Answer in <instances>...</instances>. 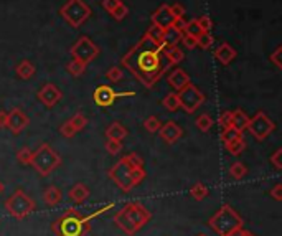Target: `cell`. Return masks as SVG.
I'll use <instances>...</instances> for the list:
<instances>
[{
	"instance_id": "1",
	"label": "cell",
	"mask_w": 282,
	"mask_h": 236,
	"mask_svg": "<svg viewBox=\"0 0 282 236\" xmlns=\"http://www.w3.org/2000/svg\"><path fill=\"white\" fill-rule=\"evenodd\" d=\"M122 64L146 88H154L168 66H172L163 55V48L155 47L147 37H142L139 43L122 56Z\"/></svg>"
},
{
	"instance_id": "2",
	"label": "cell",
	"mask_w": 282,
	"mask_h": 236,
	"mask_svg": "<svg viewBox=\"0 0 282 236\" xmlns=\"http://www.w3.org/2000/svg\"><path fill=\"white\" fill-rule=\"evenodd\" d=\"M152 218V213L140 203H127L114 215V223L129 236H134Z\"/></svg>"
},
{
	"instance_id": "3",
	"label": "cell",
	"mask_w": 282,
	"mask_h": 236,
	"mask_svg": "<svg viewBox=\"0 0 282 236\" xmlns=\"http://www.w3.org/2000/svg\"><path fill=\"white\" fill-rule=\"evenodd\" d=\"M109 177L122 192L129 193L130 190H134L137 185H140V182L146 179V170H144V167L132 165L126 157H122V159L109 170Z\"/></svg>"
},
{
	"instance_id": "4",
	"label": "cell",
	"mask_w": 282,
	"mask_h": 236,
	"mask_svg": "<svg viewBox=\"0 0 282 236\" xmlns=\"http://www.w3.org/2000/svg\"><path fill=\"white\" fill-rule=\"evenodd\" d=\"M51 228L58 236H84L89 231V225L84 223V216L76 208L66 210Z\"/></svg>"
},
{
	"instance_id": "5",
	"label": "cell",
	"mask_w": 282,
	"mask_h": 236,
	"mask_svg": "<svg viewBox=\"0 0 282 236\" xmlns=\"http://www.w3.org/2000/svg\"><path fill=\"white\" fill-rule=\"evenodd\" d=\"M208 226L218 236H228L229 233L242 228V218L238 215V212H234L233 207L223 205L220 207L218 212L208 220Z\"/></svg>"
},
{
	"instance_id": "6",
	"label": "cell",
	"mask_w": 282,
	"mask_h": 236,
	"mask_svg": "<svg viewBox=\"0 0 282 236\" xmlns=\"http://www.w3.org/2000/svg\"><path fill=\"white\" fill-rule=\"evenodd\" d=\"M31 167H33L42 177H48L51 172L61 165V157L58 152L51 149L50 144H42L38 147L33 155H31Z\"/></svg>"
},
{
	"instance_id": "7",
	"label": "cell",
	"mask_w": 282,
	"mask_h": 236,
	"mask_svg": "<svg viewBox=\"0 0 282 236\" xmlns=\"http://www.w3.org/2000/svg\"><path fill=\"white\" fill-rule=\"evenodd\" d=\"M60 14L73 28H80L91 17V7L84 0H68L60 9Z\"/></svg>"
},
{
	"instance_id": "8",
	"label": "cell",
	"mask_w": 282,
	"mask_h": 236,
	"mask_svg": "<svg viewBox=\"0 0 282 236\" xmlns=\"http://www.w3.org/2000/svg\"><path fill=\"white\" fill-rule=\"evenodd\" d=\"M5 210H7L9 215L14 216V218L23 220L35 210V201L31 200L22 188H18L9 196L7 201H5Z\"/></svg>"
},
{
	"instance_id": "9",
	"label": "cell",
	"mask_w": 282,
	"mask_h": 236,
	"mask_svg": "<svg viewBox=\"0 0 282 236\" xmlns=\"http://www.w3.org/2000/svg\"><path fill=\"white\" fill-rule=\"evenodd\" d=\"M177 96H179L180 109L185 111L187 114L196 113V111L201 108V104L205 103V94L201 93L200 88H196L192 83L183 89L177 91Z\"/></svg>"
},
{
	"instance_id": "10",
	"label": "cell",
	"mask_w": 282,
	"mask_h": 236,
	"mask_svg": "<svg viewBox=\"0 0 282 236\" xmlns=\"http://www.w3.org/2000/svg\"><path fill=\"white\" fill-rule=\"evenodd\" d=\"M246 129L256 141H264L275 130V124L272 119H269V116L264 111H259V113H256V116L249 117Z\"/></svg>"
},
{
	"instance_id": "11",
	"label": "cell",
	"mask_w": 282,
	"mask_h": 236,
	"mask_svg": "<svg viewBox=\"0 0 282 236\" xmlns=\"http://www.w3.org/2000/svg\"><path fill=\"white\" fill-rule=\"evenodd\" d=\"M97 55H99V48L89 37H80L78 42L71 47V56L78 61H83L84 64L94 61Z\"/></svg>"
},
{
	"instance_id": "12",
	"label": "cell",
	"mask_w": 282,
	"mask_h": 236,
	"mask_svg": "<svg viewBox=\"0 0 282 236\" xmlns=\"http://www.w3.org/2000/svg\"><path fill=\"white\" fill-rule=\"evenodd\" d=\"M124 96H134L132 91H126V93H116V91L108 86V84H101V86H97L96 91H94V101L97 106L101 108H109L113 106L114 101L117 99V97H124Z\"/></svg>"
},
{
	"instance_id": "13",
	"label": "cell",
	"mask_w": 282,
	"mask_h": 236,
	"mask_svg": "<svg viewBox=\"0 0 282 236\" xmlns=\"http://www.w3.org/2000/svg\"><path fill=\"white\" fill-rule=\"evenodd\" d=\"M63 97V93L60 88H56L55 84H45V86L38 91V101H40L42 104H45L47 108H53L56 106L58 103L61 101Z\"/></svg>"
},
{
	"instance_id": "14",
	"label": "cell",
	"mask_w": 282,
	"mask_h": 236,
	"mask_svg": "<svg viewBox=\"0 0 282 236\" xmlns=\"http://www.w3.org/2000/svg\"><path fill=\"white\" fill-rule=\"evenodd\" d=\"M30 124V119H28V116L23 113L22 109H12L10 113H9V121H7V129L12 130V134H20L22 130L27 127Z\"/></svg>"
},
{
	"instance_id": "15",
	"label": "cell",
	"mask_w": 282,
	"mask_h": 236,
	"mask_svg": "<svg viewBox=\"0 0 282 236\" xmlns=\"http://www.w3.org/2000/svg\"><path fill=\"white\" fill-rule=\"evenodd\" d=\"M159 134H160V137H162V141H163V142H167L168 146H172V144H175L177 141H180V139H182V136H183V129H182L177 122L168 121V122L163 124V126H160Z\"/></svg>"
},
{
	"instance_id": "16",
	"label": "cell",
	"mask_w": 282,
	"mask_h": 236,
	"mask_svg": "<svg viewBox=\"0 0 282 236\" xmlns=\"http://www.w3.org/2000/svg\"><path fill=\"white\" fill-rule=\"evenodd\" d=\"M173 20H175V17L172 14V10H170V5H167V4L160 5V7L152 14V23L159 25V27H162L163 30L172 27Z\"/></svg>"
},
{
	"instance_id": "17",
	"label": "cell",
	"mask_w": 282,
	"mask_h": 236,
	"mask_svg": "<svg viewBox=\"0 0 282 236\" xmlns=\"http://www.w3.org/2000/svg\"><path fill=\"white\" fill-rule=\"evenodd\" d=\"M167 81H168V84L175 91H180V89H183L185 86H188L190 83H192V81H190V76L183 70H180V68L173 70L172 73L167 76Z\"/></svg>"
},
{
	"instance_id": "18",
	"label": "cell",
	"mask_w": 282,
	"mask_h": 236,
	"mask_svg": "<svg viewBox=\"0 0 282 236\" xmlns=\"http://www.w3.org/2000/svg\"><path fill=\"white\" fill-rule=\"evenodd\" d=\"M236 55H238V53H236V50H234L229 43H226V42L221 43L220 47H218V50L215 51V58H216V60H218L221 64H225V66H228V64L234 60Z\"/></svg>"
},
{
	"instance_id": "19",
	"label": "cell",
	"mask_w": 282,
	"mask_h": 236,
	"mask_svg": "<svg viewBox=\"0 0 282 236\" xmlns=\"http://www.w3.org/2000/svg\"><path fill=\"white\" fill-rule=\"evenodd\" d=\"M89 188L84 185V183H76V185L73 187L68 192V198L76 203V205H80V203H84L88 198H89Z\"/></svg>"
},
{
	"instance_id": "20",
	"label": "cell",
	"mask_w": 282,
	"mask_h": 236,
	"mask_svg": "<svg viewBox=\"0 0 282 236\" xmlns=\"http://www.w3.org/2000/svg\"><path fill=\"white\" fill-rule=\"evenodd\" d=\"M63 198V193H61V190L55 187V185H50L47 190L43 192V201L47 203L48 207H56L58 203L61 201Z\"/></svg>"
},
{
	"instance_id": "21",
	"label": "cell",
	"mask_w": 282,
	"mask_h": 236,
	"mask_svg": "<svg viewBox=\"0 0 282 236\" xmlns=\"http://www.w3.org/2000/svg\"><path fill=\"white\" fill-rule=\"evenodd\" d=\"M248 122H249V116L242 109L231 111V126L234 129H238V130H241V132H244L246 127H248Z\"/></svg>"
},
{
	"instance_id": "22",
	"label": "cell",
	"mask_w": 282,
	"mask_h": 236,
	"mask_svg": "<svg viewBox=\"0 0 282 236\" xmlns=\"http://www.w3.org/2000/svg\"><path fill=\"white\" fill-rule=\"evenodd\" d=\"M146 37H147L149 40L155 45V47H160V48L165 47V43H163V28L159 27V25L150 23V27L147 28Z\"/></svg>"
},
{
	"instance_id": "23",
	"label": "cell",
	"mask_w": 282,
	"mask_h": 236,
	"mask_svg": "<svg viewBox=\"0 0 282 236\" xmlns=\"http://www.w3.org/2000/svg\"><path fill=\"white\" fill-rule=\"evenodd\" d=\"M108 139H116V141H124L127 137V129L122 126L121 122H113L106 129Z\"/></svg>"
},
{
	"instance_id": "24",
	"label": "cell",
	"mask_w": 282,
	"mask_h": 236,
	"mask_svg": "<svg viewBox=\"0 0 282 236\" xmlns=\"http://www.w3.org/2000/svg\"><path fill=\"white\" fill-rule=\"evenodd\" d=\"M15 73L20 80H30V78L35 75V64L31 61H28V60H23V61H20L17 64Z\"/></svg>"
},
{
	"instance_id": "25",
	"label": "cell",
	"mask_w": 282,
	"mask_h": 236,
	"mask_svg": "<svg viewBox=\"0 0 282 236\" xmlns=\"http://www.w3.org/2000/svg\"><path fill=\"white\" fill-rule=\"evenodd\" d=\"M182 35L179 30H175L173 27H168L163 30V43L165 47H179V43L182 40Z\"/></svg>"
},
{
	"instance_id": "26",
	"label": "cell",
	"mask_w": 282,
	"mask_h": 236,
	"mask_svg": "<svg viewBox=\"0 0 282 236\" xmlns=\"http://www.w3.org/2000/svg\"><path fill=\"white\" fill-rule=\"evenodd\" d=\"M163 55L168 60L170 64H179L183 60V51L179 47H163Z\"/></svg>"
},
{
	"instance_id": "27",
	"label": "cell",
	"mask_w": 282,
	"mask_h": 236,
	"mask_svg": "<svg viewBox=\"0 0 282 236\" xmlns=\"http://www.w3.org/2000/svg\"><path fill=\"white\" fill-rule=\"evenodd\" d=\"M225 149L228 150L231 155H239L242 150L246 149V139L244 137H239V139H236L229 144H225Z\"/></svg>"
},
{
	"instance_id": "28",
	"label": "cell",
	"mask_w": 282,
	"mask_h": 236,
	"mask_svg": "<svg viewBox=\"0 0 282 236\" xmlns=\"http://www.w3.org/2000/svg\"><path fill=\"white\" fill-rule=\"evenodd\" d=\"M248 174V168L242 162H233L231 167H229V175L233 177L234 180H242Z\"/></svg>"
},
{
	"instance_id": "29",
	"label": "cell",
	"mask_w": 282,
	"mask_h": 236,
	"mask_svg": "<svg viewBox=\"0 0 282 236\" xmlns=\"http://www.w3.org/2000/svg\"><path fill=\"white\" fill-rule=\"evenodd\" d=\"M162 104L165 106L167 111H170V113H177V111L180 109V103H179V96H177V93H168L165 97H163Z\"/></svg>"
},
{
	"instance_id": "30",
	"label": "cell",
	"mask_w": 282,
	"mask_h": 236,
	"mask_svg": "<svg viewBox=\"0 0 282 236\" xmlns=\"http://www.w3.org/2000/svg\"><path fill=\"white\" fill-rule=\"evenodd\" d=\"M190 195L193 196L195 200H198V201H201V200H205L206 196L209 195V190L206 188V185H203V183H195V185L190 188Z\"/></svg>"
},
{
	"instance_id": "31",
	"label": "cell",
	"mask_w": 282,
	"mask_h": 236,
	"mask_svg": "<svg viewBox=\"0 0 282 236\" xmlns=\"http://www.w3.org/2000/svg\"><path fill=\"white\" fill-rule=\"evenodd\" d=\"M239 137H242V132H241V130H238V129H234L233 126L221 130V141H223V144H229V142H233L236 139H239Z\"/></svg>"
},
{
	"instance_id": "32",
	"label": "cell",
	"mask_w": 282,
	"mask_h": 236,
	"mask_svg": "<svg viewBox=\"0 0 282 236\" xmlns=\"http://www.w3.org/2000/svg\"><path fill=\"white\" fill-rule=\"evenodd\" d=\"M86 66H88V64H84L83 61H78V60H75V58H73V60L68 63L66 70H68V73L71 76H81L84 71H86Z\"/></svg>"
},
{
	"instance_id": "33",
	"label": "cell",
	"mask_w": 282,
	"mask_h": 236,
	"mask_svg": "<svg viewBox=\"0 0 282 236\" xmlns=\"http://www.w3.org/2000/svg\"><path fill=\"white\" fill-rule=\"evenodd\" d=\"M196 127H198V130H201V132H208L209 129L213 127V119L209 114H201L196 117Z\"/></svg>"
},
{
	"instance_id": "34",
	"label": "cell",
	"mask_w": 282,
	"mask_h": 236,
	"mask_svg": "<svg viewBox=\"0 0 282 236\" xmlns=\"http://www.w3.org/2000/svg\"><path fill=\"white\" fill-rule=\"evenodd\" d=\"M71 122V126H73L76 129V132H80V130H83L84 127L88 126V117L84 116L83 113H76L71 119H68Z\"/></svg>"
},
{
	"instance_id": "35",
	"label": "cell",
	"mask_w": 282,
	"mask_h": 236,
	"mask_svg": "<svg viewBox=\"0 0 282 236\" xmlns=\"http://www.w3.org/2000/svg\"><path fill=\"white\" fill-rule=\"evenodd\" d=\"M160 126H162V122L159 121V117H155V116H150V117H147L146 121H144V129H146L147 132H150V134L159 132Z\"/></svg>"
},
{
	"instance_id": "36",
	"label": "cell",
	"mask_w": 282,
	"mask_h": 236,
	"mask_svg": "<svg viewBox=\"0 0 282 236\" xmlns=\"http://www.w3.org/2000/svg\"><path fill=\"white\" fill-rule=\"evenodd\" d=\"M213 45V35L211 31H203V33L196 38V47H201L203 50L209 48Z\"/></svg>"
},
{
	"instance_id": "37",
	"label": "cell",
	"mask_w": 282,
	"mask_h": 236,
	"mask_svg": "<svg viewBox=\"0 0 282 236\" xmlns=\"http://www.w3.org/2000/svg\"><path fill=\"white\" fill-rule=\"evenodd\" d=\"M185 33L192 35V37H195V38H198V37H200V35L203 33V30H201L200 23H198V20H196V18H193V20L187 22V27H185Z\"/></svg>"
},
{
	"instance_id": "38",
	"label": "cell",
	"mask_w": 282,
	"mask_h": 236,
	"mask_svg": "<svg viewBox=\"0 0 282 236\" xmlns=\"http://www.w3.org/2000/svg\"><path fill=\"white\" fill-rule=\"evenodd\" d=\"M31 155H33V152H31L28 147H22L17 152V159H18V162H20V163H23V165H30V163H31Z\"/></svg>"
},
{
	"instance_id": "39",
	"label": "cell",
	"mask_w": 282,
	"mask_h": 236,
	"mask_svg": "<svg viewBox=\"0 0 282 236\" xmlns=\"http://www.w3.org/2000/svg\"><path fill=\"white\" fill-rule=\"evenodd\" d=\"M127 14H129V9H127V5L124 4V2H121L113 12H111V15H113V17L116 18V20H119V22L124 20V18L127 17Z\"/></svg>"
},
{
	"instance_id": "40",
	"label": "cell",
	"mask_w": 282,
	"mask_h": 236,
	"mask_svg": "<svg viewBox=\"0 0 282 236\" xmlns=\"http://www.w3.org/2000/svg\"><path fill=\"white\" fill-rule=\"evenodd\" d=\"M106 150L111 155H117L122 150V141H116V139H108L106 142Z\"/></svg>"
},
{
	"instance_id": "41",
	"label": "cell",
	"mask_w": 282,
	"mask_h": 236,
	"mask_svg": "<svg viewBox=\"0 0 282 236\" xmlns=\"http://www.w3.org/2000/svg\"><path fill=\"white\" fill-rule=\"evenodd\" d=\"M106 78L111 83H119L122 80V70L119 66H113L106 71Z\"/></svg>"
},
{
	"instance_id": "42",
	"label": "cell",
	"mask_w": 282,
	"mask_h": 236,
	"mask_svg": "<svg viewBox=\"0 0 282 236\" xmlns=\"http://www.w3.org/2000/svg\"><path fill=\"white\" fill-rule=\"evenodd\" d=\"M60 132L63 137H68V139H71V137H75L78 132H76V129L71 126V122L66 121V122H63L61 124V127H60Z\"/></svg>"
},
{
	"instance_id": "43",
	"label": "cell",
	"mask_w": 282,
	"mask_h": 236,
	"mask_svg": "<svg viewBox=\"0 0 282 236\" xmlns=\"http://www.w3.org/2000/svg\"><path fill=\"white\" fill-rule=\"evenodd\" d=\"M218 122H220V126H221V130L231 127V111H223V113L220 114Z\"/></svg>"
},
{
	"instance_id": "44",
	"label": "cell",
	"mask_w": 282,
	"mask_h": 236,
	"mask_svg": "<svg viewBox=\"0 0 282 236\" xmlns=\"http://www.w3.org/2000/svg\"><path fill=\"white\" fill-rule=\"evenodd\" d=\"M280 55H282V48L280 47H277L275 48V51L274 53L269 56V61L271 63H274V66L277 68V70H282V61H280Z\"/></svg>"
},
{
	"instance_id": "45",
	"label": "cell",
	"mask_w": 282,
	"mask_h": 236,
	"mask_svg": "<svg viewBox=\"0 0 282 236\" xmlns=\"http://www.w3.org/2000/svg\"><path fill=\"white\" fill-rule=\"evenodd\" d=\"M196 20H198V23H200V27H201L203 31H211L213 22H211V18H209L208 15H201L200 18H196Z\"/></svg>"
},
{
	"instance_id": "46",
	"label": "cell",
	"mask_w": 282,
	"mask_h": 236,
	"mask_svg": "<svg viewBox=\"0 0 282 236\" xmlns=\"http://www.w3.org/2000/svg\"><path fill=\"white\" fill-rule=\"evenodd\" d=\"M280 157H282V149H277L275 152L271 155V163L274 165L275 170H280L282 168V160H280Z\"/></svg>"
},
{
	"instance_id": "47",
	"label": "cell",
	"mask_w": 282,
	"mask_h": 236,
	"mask_svg": "<svg viewBox=\"0 0 282 236\" xmlns=\"http://www.w3.org/2000/svg\"><path fill=\"white\" fill-rule=\"evenodd\" d=\"M180 42H182L183 45H185V47H187L188 50H193V48L196 47V38L192 37V35H188V33H183Z\"/></svg>"
},
{
	"instance_id": "48",
	"label": "cell",
	"mask_w": 282,
	"mask_h": 236,
	"mask_svg": "<svg viewBox=\"0 0 282 236\" xmlns=\"http://www.w3.org/2000/svg\"><path fill=\"white\" fill-rule=\"evenodd\" d=\"M122 2V0H102V9L108 12V14H111L117 5H119Z\"/></svg>"
},
{
	"instance_id": "49",
	"label": "cell",
	"mask_w": 282,
	"mask_h": 236,
	"mask_svg": "<svg viewBox=\"0 0 282 236\" xmlns=\"http://www.w3.org/2000/svg\"><path fill=\"white\" fill-rule=\"evenodd\" d=\"M170 10H172V14L175 18H180L185 15V7H183L182 4H173V5H170Z\"/></svg>"
},
{
	"instance_id": "50",
	"label": "cell",
	"mask_w": 282,
	"mask_h": 236,
	"mask_svg": "<svg viewBox=\"0 0 282 236\" xmlns=\"http://www.w3.org/2000/svg\"><path fill=\"white\" fill-rule=\"evenodd\" d=\"M172 27L175 30H179L180 33H185V27H187V22H185V18L180 17V18H175L173 23H172Z\"/></svg>"
},
{
	"instance_id": "51",
	"label": "cell",
	"mask_w": 282,
	"mask_h": 236,
	"mask_svg": "<svg viewBox=\"0 0 282 236\" xmlns=\"http://www.w3.org/2000/svg\"><path fill=\"white\" fill-rule=\"evenodd\" d=\"M269 193H271V196L275 201H280L282 200V185H280V183H275V187Z\"/></svg>"
},
{
	"instance_id": "52",
	"label": "cell",
	"mask_w": 282,
	"mask_h": 236,
	"mask_svg": "<svg viewBox=\"0 0 282 236\" xmlns=\"http://www.w3.org/2000/svg\"><path fill=\"white\" fill-rule=\"evenodd\" d=\"M7 121H9V113H5V111H0V129L7 127Z\"/></svg>"
},
{
	"instance_id": "53",
	"label": "cell",
	"mask_w": 282,
	"mask_h": 236,
	"mask_svg": "<svg viewBox=\"0 0 282 236\" xmlns=\"http://www.w3.org/2000/svg\"><path fill=\"white\" fill-rule=\"evenodd\" d=\"M228 236H254V234L251 231H248V229H244V228H239V229H236V231L229 233Z\"/></svg>"
},
{
	"instance_id": "54",
	"label": "cell",
	"mask_w": 282,
	"mask_h": 236,
	"mask_svg": "<svg viewBox=\"0 0 282 236\" xmlns=\"http://www.w3.org/2000/svg\"><path fill=\"white\" fill-rule=\"evenodd\" d=\"M2 192H4V183L0 182V193H2Z\"/></svg>"
},
{
	"instance_id": "55",
	"label": "cell",
	"mask_w": 282,
	"mask_h": 236,
	"mask_svg": "<svg viewBox=\"0 0 282 236\" xmlns=\"http://www.w3.org/2000/svg\"><path fill=\"white\" fill-rule=\"evenodd\" d=\"M198 236H206V234H198Z\"/></svg>"
}]
</instances>
